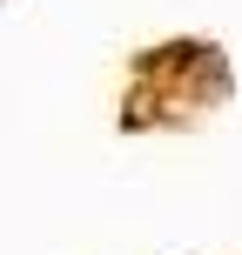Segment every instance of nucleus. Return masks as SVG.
Here are the masks:
<instances>
[]
</instances>
